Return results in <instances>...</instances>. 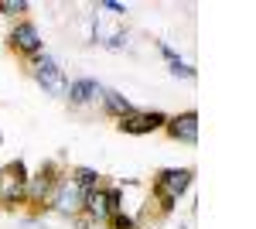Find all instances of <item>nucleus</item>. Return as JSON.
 <instances>
[{
	"label": "nucleus",
	"instance_id": "nucleus-1",
	"mask_svg": "<svg viewBox=\"0 0 256 229\" xmlns=\"http://www.w3.org/2000/svg\"><path fill=\"white\" fill-rule=\"evenodd\" d=\"M192 178H195L192 168H164L154 174V202L160 205V215L174 212L178 198L192 188Z\"/></svg>",
	"mask_w": 256,
	"mask_h": 229
},
{
	"label": "nucleus",
	"instance_id": "nucleus-2",
	"mask_svg": "<svg viewBox=\"0 0 256 229\" xmlns=\"http://www.w3.org/2000/svg\"><path fill=\"white\" fill-rule=\"evenodd\" d=\"M62 171L58 161H44L38 168V174H28V195H24V202L28 205H34V209H52V198H55V191H58Z\"/></svg>",
	"mask_w": 256,
	"mask_h": 229
},
{
	"label": "nucleus",
	"instance_id": "nucleus-3",
	"mask_svg": "<svg viewBox=\"0 0 256 229\" xmlns=\"http://www.w3.org/2000/svg\"><path fill=\"white\" fill-rule=\"evenodd\" d=\"M123 209V188H106V185H99V188L86 191V205H82V212H86V219H92V222H110V215L113 212Z\"/></svg>",
	"mask_w": 256,
	"mask_h": 229
},
{
	"label": "nucleus",
	"instance_id": "nucleus-4",
	"mask_svg": "<svg viewBox=\"0 0 256 229\" xmlns=\"http://www.w3.org/2000/svg\"><path fill=\"white\" fill-rule=\"evenodd\" d=\"M24 195H28V168H24V161L4 164L0 168V205L14 209V205L24 202Z\"/></svg>",
	"mask_w": 256,
	"mask_h": 229
},
{
	"label": "nucleus",
	"instance_id": "nucleus-5",
	"mask_svg": "<svg viewBox=\"0 0 256 229\" xmlns=\"http://www.w3.org/2000/svg\"><path fill=\"white\" fill-rule=\"evenodd\" d=\"M31 76L38 79V86L44 89L48 96H65V72H62V65L55 62L52 55H38L31 58Z\"/></svg>",
	"mask_w": 256,
	"mask_h": 229
},
{
	"label": "nucleus",
	"instance_id": "nucleus-6",
	"mask_svg": "<svg viewBox=\"0 0 256 229\" xmlns=\"http://www.w3.org/2000/svg\"><path fill=\"white\" fill-rule=\"evenodd\" d=\"M82 205H86V191H82L79 185L65 174V178H62V185H58V191H55V198H52V209L62 212V215H79Z\"/></svg>",
	"mask_w": 256,
	"mask_h": 229
},
{
	"label": "nucleus",
	"instance_id": "nucleus-7",
	"mask_svg": "<svg viewBox=\"0 0 256 229\" xmlns=\"http://www.w3.org/2000/svg\"><path fill=\"white\" fill-rule=\"evenodd\" d=\"M10 48L20 52V55H28V58H38L41 48H44V41H41L38 28H34L31 21H18V28L10 31Z\"/></svg>",
	"mask_w": 256,
	"mask_h": 229
},
{
	"label": "nucleus",
	"instance_id": "nucleus-8",
	"mask_svg": "<svg viewBox=\"0 0 256 229\" xmlns=\"http://www.w3.org/2000/svg\"><path fill=\"white\" fill-rule=\"evenodd\" d=\"M164 130L178 144H195L198 140V113L195 110H184V113H178V116H168Z\"/></svg>",
	"mask_w": 256,
	"mask_h": 229
},
{
	"label": "nucleus",
	"instance_id": "nucleus-9",
	"mask_svg": "<svg viewBox=\"0 0 256 229\" xmlns=\"http://www.w3.org/2000/svg\"><path fill=\"white\" fill-rule=\"evenodd\" d=\"M164 123H168V116L158 113V110H147V113H134L126 116V120H120L116 127L123 134H154V130H164Z\"/></svg>",
	"mask_w": 256,
	"mask_h": 229
},
{
	"label": "nucleus",
	"instance_id": "nucleus-10",
	"mask_svg": "<svg viewBox=\"0 0 256 229\" xmlns=\"http://www.w3.org/2000/svg\"><path fill=\"white\" fill-rule=\"evenodd\" d=\"M99 93H102V86H99L96 79H76V82L65 86V96H68L72 106H86V103L99 99Z\"/></svg>",
	"mask_w": 256,
	"mask_h": 229
},
{
	"label": "nucleus",
	"instance_id": "nucleus-11",
	"mask_svg": "<svg viewBox=\"0 0 256 229\" xmlns=\"http://www.w3.org/2000/svg\"><path fill=\"white\" fill-rule=\"evenodd\" d=\"M99 99H102V110H106L110 116H116V120H126V116L137 113V110H134V103H130L123 93H116V89H102Z\"/></svg>",
	"mask_w": 256,
	"mask_h": 229
},
{
	"label": "nucleus",
	"instance_id": "nucleus-12",
	"mask_svg": "<svg viewBox=\"0 0 256 229\" xmlns=\"http://www.w3.org/2000/svg\"><path fill=\"white\" fill-rule=\"evenodd\" d=\"M158 48H160V55L168 58V65H171V76H178V79H195V69H192L188 62H181V58H178V52L171 48V45H164V41H160Z\"/></svg>",
	"mask_w": 256,
	"mask_h": 229
},
{
	"label": "nucleus",
	"instance_id": "nucleus-13",
	"mask_svg": "<svg viewBox=\"0 0 256 229\" xmlns=\"http://www.w3.org/2000/svg\"><path fill=\"white\" fill-rule=\"evenodd\" d=\"M76 185H79L82 191H92V188H99L102 181H99V171H92V168H72V174H68Z\"/></svg>",
	"mask_w": 256,
	"mask_h": 229
},
{
	"label": "nucleus",
	"instance_id": "nucleus-14",
	"mask_svg": "<svg viewBox=\"0 0 256 229\" xmlns=\"http://www.w3.org/2000/svg\"><path fill=\"white\" fill-rule=\"evenodd\" d=\"M110 226H113V229H140V222L134 219V215H126V212L120 209V212L110 215Z\"/></svg>",
	"mask_w": 256,
	"mask_h": 229
},
{
	"label": "nucleus",
	"instance_id": "nucleus-15",
	"mask_svg": "<svg viewBox=\"0 0 256 229\" xmlns=\"http://www.w3.org/2000/svg\"><path fill=\"white\" fill-rule=\"evenodd\" d=\"M28 11V0H0V14H7V18H18Z\"/></svg>",
	"mask_w": 256,
	"mask_h": 229
},
{
	"label": "nucleus",
	"instance_id": "nucleus-16",
	"mask_svg": "<svg viewBox=\"0 0 256 229\" xmlns=\"http://www.w3.org/2000/svg\"><path fill=\"white\" fill-rule=\"evenodd\" d=\"M102 11H113V14H126V4H116V0H99Z\"/></svg>",
	"mask_w": 256,
	"mask_h": 229
},
{
	"label": "nucleus",
	"instance_id": "nucleus-17",
	"mask_svg": "<svg viewBox=\"0 0 256 229\" xmlns=\"http://www.w3.org/2000/svg\"><path fill=\"white\" fill-rule=\"evenodd\" d=\"M126 41H130V38H126V35H123V31H116V35H113V38L106 41V48H126Z\"/></svg>",
	"mask_w": 256,
	"mask_h": 229
}]
</instances>
